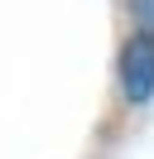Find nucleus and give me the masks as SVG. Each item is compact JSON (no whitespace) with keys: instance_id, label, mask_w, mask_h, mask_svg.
Instances as JSON below:
<instances>
[{"instance_id":"1","label":"nucleus","mask_w":154,"mask_h":159,"mask_svg":"<svg viewBox=\"0 0 154 159\" xmlns=\"http://www.w3.org/2000/svg\"><path fill=\"white\" fill-rule=\"evenodd\" d=\"M120 87L130 101H149L154 97V39L135 34L120 48Z\"/></svg>"},{"instance_id":"2","label":"nucleus","mask_w":154,"mask_h":159,"mask_svg":"<svg viewBox=\"0 0 154 159\" xmlns=\"http://www.w3.org/2000/svg\"><path fill=\"white\" fill-rule=\"evenodd\" d=\"M130 15H135V24H140V34L154 39V0H130Z\"/></svg>"}]
</instances>
